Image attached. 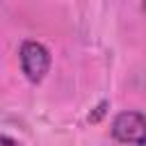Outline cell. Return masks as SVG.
Wrapping results in <instances>:
<instances>
[{
    "label": "cell",
    "instance_id": "2",
    "mask_svg": "<svg viewBox=\"0 0 146 146\" xmlns=\"http://www.w3.org/2000/svg\"><path fill=\"white\" fill-rule=\"evenodd\" d=\"M112 137L123 144H146V116L141 112H121L112 121Z\"/></svg>",
    "mask_w": 146,
    "mask_h": 146
},
{
    "label": "cell",
    "instance_id": "3",
    "mask_svg": "<svg viewBox=\"0 0 146 146\" xmlns=\"http://www.w3.org/2000/svg\"><path fill=\"white\" fill-rule=\"evenodd\" d=\"M144 11H146V0H144Z\"/></svg>",
    "mask_w": 146,
    "mask_h": 146
},
{
    "label": "cell",
    "instance_id": "1",
    "mask_svg": "<svg viewBox=\"0 0 146 146\" xmlns=\"http://www.w3.org/2000/svg\"><path fill=\"white\" fill-rule=\"evenodd\" d=\"M21 68L30 82H41L50 68V52L39 41H23L21 46Z\"/></svg>",
    "mask_w": 146,
    "mask_h": 146
}]
</instances>
